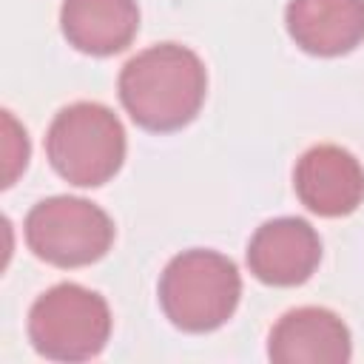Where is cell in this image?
<instances>
[{
	"label": "cell",
	"mask_w": 364,
	"mask_h": 364,
	"mask_svg": "<svg viewBox=\"0 0 364 364\" xmlns=\"http://www.w3.org/2000/svg\"><path fill=\"white\" fill-rule=\"evenodd\" d=\"M267 355L276 364H344L353 355L347 324L324 307H296L270 333Z\"/></svg>",
	"instance_id": "ba28073f"
},
{
	"label": "cell",
	"mask_w": 364,
	"mask_h": 364,
	"mask_svg": "<svg viewBox=\"0 0 364 364\" xmlns=\"http://www.w3.org/2000/svg\"><path fill=\"white\" fill-rule=\"evenodd\" d=\"M3 162H6V176L3 185H11L14 176L26 168L28 162V139L26 131H20V125L14 122V117L9 111H3Z\"/></svg>",
	"instance_id": "8fae6325"
},
{
	"label": "cell",
	"mask_w": 364,
	"mask_h": 364,
	"mask_svg": "<svg viewBox=\"0 0 364 364\" xmlns=\"http://www.w3.org/2000/svg\"><path fill=\"white\" fill-rule=\"evenodd\" d=\"M321 259V239L310 222L279 216L256 228L247 245L250 273L276 287H293L313 276Z\"/></svg>",
	"instance_id": "8992f818"
},
{
	"label": "cell",
	"mask_w": 364,
	"mask_h": 364,
	"mask_svg": "<svg viewBox=\"0 0 364 364\" xmlns=\"http://www.w3.org/2000/svg\"><path fill=\"white\" fill-rule=\"evenodd\" d=\"M60 26L77 51L105 57L122 51L134 40L139 9L136 0H65Z\"/></svg>",
	"instance_id": "30bf717a"
},
{
	"label": "cell",
	"mask_w": 364,
	"mask_h": 364,
	"mask_svg": "<svg viewBox=\"0 0 364 364\" xmlns=\"http://www.w3.org/2000/svg\"><path fill=\"white\" fill-rule=\"evenodd\" d=\"M284 23L307 54H347L364 40V0H290Z\"/></svg>",
	"instance_id": "9c48e42d"
},
{
	"label": "cell",
	"mask_w": 364,
	"mask_h": 364,
	"mask_svg": "<svg viewBox=\"0 0 364 364\" xmlns=\"http://www.w3.org/2000/svg\"><path fill=\"white\" fill-rule=\"evenodd\" d=\"M46 151L63 179L80 188H97L119 171L125 159V131L111 108L74 102L51 119Z\"/></svg>",
	"instance_id": "3957f363"
},
{
	"label": "cell",
	"mask_w": 364,
	"mask_h": 364,
	"mask_svg": "<svg viewBox=\"0 0 364 364\" xmlns=\"http://www.w3.org/2000/svg\"><path fill=\"white\" fill-rule=\"evenodd\" d=\"M239 296V270L216 250H185L168 262L159 279V304L165 316L188 333L222 327L233 316Z\"/></svg>",
	"instance_id": "7a4b0ae2"
},
{
	"label": "cell",
	"mask_w": 364,
	"mask_h": 364,
	"mask_svg": "<svg viewBox=\"0 0 364 364\" xmlns=\"http://www.w3.org/2000/svg\"><path fill=\"white\" fill-rule=\"evenodd\" d=\"M293 185L304 208L318 216H347L364 199V168L338 145H316L301 154Z\"/></svg>",
	"instance_id": "52a82bcc"
},
{
	"label": "cell",
	"mask_w": 364,
	"mask_h": 364,
	"mask_svg": "<svg viewBox=\"0 0 364 364\" xmlns=\"http://www.w3.org/2000/svg\"><path fill=\"white\" fill-rule=\"evenodd\" d=\"M205 88L208 74L202 60L179 43L151 46L119 71V100L131 119L148 131L188 125L202 108Z\"/></svg>",
	"instance_id": "6da1fadb"
},
{
	"label": "cell",
	"mask_w": 364,
	"mask_h": 364,
	"mask_svg": "<svg viewBox=\"0 0 364 364\" xmlns=\"http://www.w3.org/2000/svg\"><path fill=\"white\" fill-rule=\"evenodd\" d=\"M111 336V310L105 299L80 284L46 290L28 313V338L34 350L54 361L94 358Z\"/></svg>",
	"instance_id": "277c9868"
},
{
	"label": "cell",
	"mask_w": 364,
	"mask_h": 364,
	"mask_svg": "<svg viewBox=\"0 0 364 364\" xmlns=\"http://www.w3.org/2000/svg\"><path fill=\"white\" fill-rule=\"evenodd\" d=\"M26 242L34 256L57 267H82L102 259L114 242L111 216L80 196H48L26 216Z\"/></svg>",
	"instance_id": "5b68a950"
}]
</instances>
